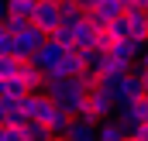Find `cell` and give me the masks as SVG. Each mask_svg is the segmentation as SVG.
<instances>
[{
	"mask_svg": "<svg viewBox=\"0 0 148 141\" xmlns=\"http://www.w3.org/2000/svg\"><path fill=\"white\" fill-rule=\"evenodd\" d=\"M7 117H10V114L3 110V103H0V127H7Z\"/></svg>",
	"mask_w": 148,
	"mask_h": 141,
	"instance_id": "obj_24",
	"label": "cell"
},
{
	"mask_svg": "<svg viewBox=\"0 0 148 141\" xmlns=\"http://www.w3.org/2000/svg\"><path fill=\"white\" fill-rule=\"evenodd\" d=\"M141 79H145V100H148V72H145V76H141Z\"/></svg>",
	"mask_w": 148,
	"mask_h": 141,
	"instance_id": "obj_25",
	"label": "cell"
},
{
	"mask_svg": "<svg viewBox=\"0 0 148 141\" xmlns=\"http://www.w3.org/2000/svg\"><path fill=\"white\" fill-rule=\"evenodd\" d=\"M86 107H90V114L100 120V117H114V110H117V103H114V97L107 93V90H93L90 97H86Z\"/></svg>",
	"mask_w": 148,
	"mask_h": 141,
	"instance_id": "obj_7",
	"label": "cell"
},
{
	"mask_svg": "<svg viewBox=\"0 0 148 141\" xmlns=\"http://www.w3.org/2000/svg\"><path fill=\"white\" fill-rule=\"evenodd\" d=\"M62 55H66V48H62L59 41H52V38H48V41H45V45L38 48L35 55H31V66H35V69H41V72H45V79H48L52 72L59 69Z\"/></svg>",
	"mask_w": 148,
	"mask_h": 141,
	"instance_id": "obj_4",
	"label": "cell"
},
{
	"mask_svg": "<svg viewBox=\"0 0 148 141\" xmlns=\"http://www.w3.org/2000/svg\"><path fill=\"white\" fill-rule=\"evenodd\" d=\"M134 138H138V141H148V124H141V127H134Z\"/></svg>",
	"mask_w": 148,
	"mask_h": 141,
	"instance_id": "obj_23",
	"label": "cell"
},
{
	"mask_svg": "<svg viewBox=\"0 0 148 141\" xmlns=\"http://www.w3.org/2000/svg\"><path fill=\"white\" fill-rule=\"evenodd\" d=\"M45 41H48V35H45L38 24H28L21 35L14 38V59H17V62H31V55H35Z\"/></svg>",
	"mask_w": 148,
	"mask_h": 141,
	"instance_id": "obj_2",
	"label": "cell"
},
{
	"mask_svg": "<svg viewBox=\"0 0 148 141\" xmlns=\"http://www.w3.org/2000/svg\"><path fill=\"white\" fill-rule=\"evenodd\" d=\"M38 0H10V17H21V21H35Z\"/></svg>",
	"mask_w": 148,
	"mask_h": 141,
	"instance_id": "obj_12",
	"label": "cell"
},
{
	"mask_svg": "<svg viewBox=\"0 0 148 141\" xmlns=\"http://www.w3.org/2000/svg\"><path fill=\"white\" fill-rule=\"evenodd\" d=\"M0 141H28L21 127H0Z\"/></svg>",
	"mask_w": 148,
	"mask_h": 141,
	"instance_id": "obj_19",
	"label": "cell"
},
{
	"mask_svg": "<svg viewBox=\"0 0 148 141\" xmlns=\"http://www.w3.org/2000/svg\"><path fill=\"white\" fill-rule=\"evenodd\" d=\"M117 124L121 127H141V124H148V100H134V103L121 107V114H117Z\"/></svg>",
	"mask_w": 148,
	"mask_h": 141,
	"instance_id": "obj_6",
	"label": "cell"
},
{
	"mask_svg": "<svg viewBox=\"0 0 148 141\" xmlns=\"http://www.w3.org/2000/svg\"><path fill=\"white\" fill-rule=\"evenodd\" d=\"M86 97H90V90L83 86V79L79 76H69V79H55V83H48V100L59 107V110H66L69 117H79V110L86 107Z\"/></svg>",
	"mask_w": 148,
	"mask_h": 141,
	"instance_id": "obj_1",
	"label": "cell"
},
{
	"mask_svg": "<svg viewBox=\"0 0 148 141\" xmlns=\"http://www.w3.org/2000/svg\"><path fill=\"white\" fill-rule=\"evenodd\" d=\"M28 24H31V21H21V17H7V21H3V28H7V31H10L14 38L21 35V31H24Z\"/></svg>",
	"mask_w": 148,
	"mask_h": 141,
	"instance_id": "obj_18",
	"label": "cell"
},
{
	"mask_svg": "<svg viewBox=\"0 0 148 141\" xmlns=\"http://www.w3.org/2000/svg\"><path fill=\"white\" fill-rule=\"evenodd\" d=\"M110 97H114L117 107H127V103H134V100H145V79H141L138 72H127V76L117 83V90H114Z\"/></svg>",
	"mask_w": 148,
	"mask_h": 141,
	"instance_id": "obj_3",
	"label": "cell"
},
{
	"mask_svg": "<svg viewBox=\"0 0 148 141\" xmlns=\"http://www.w3.org/2000/svg\"><path fill=\"white\" fill-rule=\"evenodd\" d=\"M0 55H14V35L0 24Z\"/></svg>",
	"mask_w": 148,
	"mask_h": 141,
	"instance_id": "obj_17",
	"label": "cell"
},
{
	"mask_svg": "<svg viewBox=\"0 0 148 141\" xmlns=\"http://www.w3.org/2000/svg\"><path fill=\"white\" fill-rule=\"evenodd\" d=\"M76 3H79V10H83V14H93V10H97L103 0H76Z\"/></svg>",
	"mask_w": 148,
	"mask_h": 141,
	"instance_id": "obj_20",
	"label": "cell"
},
{
	"mask_svg": "<svg viewBox=\"0 0 148 141\" xmlns=\"http://www.w3.org/2000/svg\"><path fill=\"white\" fill-rule=\"evenodd\" d=\"M141 52H145V48H141V45H134V41H114L107 55H110V59H121V62H138V59H141Z\"/></svg>",
	"mask_w": 148,
	"mask_h": 141,
	"instance_id": "obj_11",
	"label": "cell"
},
{
	"mask_svg": "<svg viewBox=\"0 0 148 141\" xmlns=\"http://www.w3.org/2000/svg\"><path fill=\"white\" fill-rule=\"evenodd\" d=\"M100 141H127V134H124V127H121L117 120H103V127H100Z\"/></svg>",
	"mask_w": 148,
	"mask_h": 141,
	"instance_id": "obj_15",
	"label": "cell"
},
{
	"mask_svg": "<svg viewBox=\"0 0 148 141\" xmlns=\"http://www.w3.org/2000/svg\"><path fill=\"white\" fill-rule=\"evenodd\" d=\"M66 141H100V127H93L90 120L73 117V124H69V131H66Z\"/></svg>",
	"mask_w": 148,
	"mask_h": 141,
	"instance_id": "obj_10",
	"label": "cell"
},
{
	"mask_svg": "<svg viewBox=\"0 0 148 141\" xmlns=\"http://www.w3.org/2000/svg\"><path fill=\"white\" fill-rule=\"evenodd\" d=\"M97 38H100V28H93L86 17L76 24V38H73V48H79V52H93L97 48Z\"/></svg>",
	"mask_w": 148,
	"mask_h": 141,
	"instance_id": "obj_8",
	"label": "cell"
},
{
	"mask_svg": "<svg viewBox=\"0 0 148 141\" xmlns=\"http://www.w3.org/2000/svg\"><path fill=\"white\" fill-rule=\"evenodd\" d=\"M0 97H28V90H24V83L14 76V79H0Z\"/></svg>",
	"mask_w": 148,
	"mask_h": 141,
	"instance_id": "obj_14",
	"label": "cell"
},
{
	"mask_svg": "<svg viewBox=\"0 0 148 141\" xmlns=\"http://www.w3.org/2000/svg\"><path fill=\"white\" fill-rule=\"evenodd\" d=\"M10 17V0H0V24Z\"/></svg>",
	"mask_w": 148,
	"mask_h": 141,
	"instance_id": "obj_22",
	"label": "cell"
},
{
	"mask_svg": "<svg viewBox=\"0 0 148 141\" xmlns=\"http://www.w3.org/2000/svg\"><path fill=\"white\" fill-rule=\"evenodd\" d=\"M31 24H38L45 35H52L62 24V3L59 0H38V10H35V21Z\"/></svg>",
	"mask_w": 148,
	"mask_h": 141,
	"instance_id": "obj_5",
	"label": "cell"
},
{
	"mask_svg": "<svg viewBox=\"0 0 148 141\" xmlns=\"http://www.w3.org/2000/svg\"><path fill=\"white\" fill-rule=\"evenodd\" d=\"M127 141H138V138H134V134H131V138H127Z\"/></svg>",
	"mask_w": 148,
	"mask_h": 141,
	"instance_id": "obj_26",
	"label": "cell"
},
{
	"mask_svg": "<svg viewBox=\"0 0 148 141\" xmlns=\"http://www.w3.org/2000/svg\"><path fill=\"white\" fill-rule=\"evenodd\" d=\"M21 72V62L14 55H0V79H14Z\"/></svg>",
	"mask_w": 148,
	"mask_h": 141,
	"instance_id": "obj_16",
	"label": "cell"
},
{
	"mask_svg": "<svg viewBox=\"0 0 148 141\" xmlns=\"http://www.w3.org/2000/svg\"><path fill=\"white\" fill-rule=\"evenodd\" d=\"M17 79L24 83V90H28V93L48 90V79H45V72H41V69H35L31 62H21V72H17Z\"/></svg>",
	"mask_w": 148,
	"mask_h": 141,
	"instance_id": "obj_9",
	"label": "cell"
},
{
	"mask_svg": "<svg viewBox=\"0 0 148 141\" xmlns=\"http://www.w3.org/2000/svg\"><path fill=\"white\" fill-rule=\"evenodd\" d=\"M21 131H24V138H28V141H52V131H48L45 124H38V120H28Z\"/></svg>",
	"mask_w": 148,
	"mask_h": 141,
	"instance_id": "obj_13",
	"label": "cell"
},
{
	"mask_svg": "<svg viewBox=\"0 0 148 141\" xmlns=\"http://www.w3.org/2000/svg\"><path fill=\"white\" fill-rule=\"evenodd\" d=\"M145 21H148V10H145Z\"/></svg>",
	"mask_w": 148,
	"mask_h": 141,
	"instance_id": "obj_27",
	"label": "cell"
},
{
	"mask_svg": "<svg viewBox=\"0 0 148 141\" xmlns=\"http://www.w3.org/2000/svg\"><path fill=\"white\" fill-rule=\"evenodd\" d=\"M134 72H138V76H145V72H148V48L141 52V59L134 62Z\"/></svg>",
	"mask_w": 148,
	"mask_h": 141,
	"instance_id": "obj_21",
	"label": "cell"
}]
</instances>
